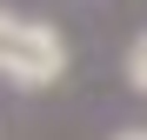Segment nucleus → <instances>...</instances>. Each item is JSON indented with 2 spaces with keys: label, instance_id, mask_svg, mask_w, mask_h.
<instances>
[{
  "label": "nucleus",
  "instance_id": "obj_3",
  "mask_svg": "<svg viewBox=\"0 0 147 140\" xmlns=\"http://www.w3.org/2000/svg\"><path fill=\"white\" fill-rule=\"evenodd\" d=\"M114 140H147V127H120V133H114Z\"/></svg>",
  "mask_w": 147,
  "mask_h": 140
},
{
  "label": "nucleus",
  "instance_id": "obj_1",
  "mask_svg": "<svg viewBox=\"0 0 147 140\" xmlns=\"http://www.w3.org/2000/svg\"><path fill=\"white\" fill-rule=\"evenodd\" d=\"M74 67V47L54 20L40 13H20V7H0V87L13 93H47L60 87Z\"/></svg>",
  "mask_w": 147,
  "mask_h": 140
},
{
  "label": "nucleus",
  "instance_id": "obj_2",
  "mask_svg": "<svg viewBox=\"0 0 147 140\" xmlns=\"http://www.w3.org/2000/svg\"><path fill=\"white\" fill-rule=\"evenodd\" d=\"M120 74H127V87H134L140 100H147V27L127 40V54H120Z\"/></svg>",
  "mask_w": 147,
  "mask_h": 140
}]
</instances>
